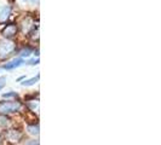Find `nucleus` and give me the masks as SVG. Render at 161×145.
<instances>
[{"mask_svg": "<svg viewBox=\"0 0 161 145\" xmlns=\"http://www.w3.org/2000/svg\"><path fill=\"white\" fill-rule=\"evenodd\" d=\"M39 63V59L36 58V59H32V61H28V64L31 65H34V64H38Z\"/></svg>", "mask_w": 161, "mask_h": 145, "instance_id": "4468645a", "label": "nucleus"}, {"mask_svg": "<svg viewBox=\"0 0 161 145\" xmlns=\"http://www.w3.org/2000/svg\"><path fill=\"white\" fill-rule=\"evenodd\" d=\"M16 50V44L10 40L0 41V59H5Z\"/></svg>", "mask_w": 161, "mask_h": 145, "instance_id": "f03ea898", "label": "nucleus"}, {"mask_svg": "<svg viewBox=\"0 0 161 145\" xmlns=\"http://www.w3.org/2000/svg\"><path fill=\"white\" fill-rule=\"evenodd\" d=\"M23 1H31V0H23Z\"/></svg>", "mask_w": 161, "mask_h": 145, "instance_id": "2eb2a0df", "label": "nucleus"}, {"mask_svg": "<svg viewBox=\"0 0 161 145\" xmlns=\"http://www.w3.org/2000/svg\"><path fill=\"white\" fill-rule=\"evenodd\" d=\"M32 52H33V51L31 50V48L27 47V48H24L23 51L21 52V56H22V57H25V58H28V57L32 55Z\"/></svg>", "mask_w": 161, "mask_h": 145, "instance_id": "9b49d317", "label": "nucleus"}, {"mask_svg": "<svg viewBox=\"0 0 161 145\" xmlns=\"http://www.w3.org/2000/svg\"><path fill=\"white\" fill-rule=\"evenodd\" d=\"M6 85V76H0V91Z\"/></svg>", "mask_w": 161, "mask_h": 145, "instance_id": "f8f14e48", "label": "nucleus"}, {"mask_svg": "<svg viewBox=\"0 0 161 145\" xmlns=\"http://www.w3.org/2000/svg\"><path fill=\"white\" fill-rule=\"evenodd\" d=\"M39 74L36 75V76H34V78H32V79H29V80H24L21 85L22 86H25V87H28V86H33V85H35L38 81H39Z\"/></svg>", "mask_w": 161, "mask_h": 145, "instance_id": "6e6552de", "label": "nucleus"}, {"mask_svg": "<svg viewBox=\"0 0 161 145\" xmlns=\"http://www.w3.org/2000/svg\"><path fill=\"white\" fill-rule=\"evenodd\" d=\"M16 34H17V25L14 23L8 24V25H6V27L3 29V35H4V38H6V39L14 38Z\"/></svg>", "mask_w": 161, "mask_h": 145, "instance_id": "7ed1b4c3", "label": "nucleus"}, {"mask_svg": "<svg viewBox=\"0 0 161 145\" xmlns=\"http://www.w3.org/2000/svg\"><path fill=\"white\" fill-rule=\"evenodd\" d=\"M8 140L18 142V140L21 139V133H19V132H17V131H15V129H11V131H8Z\"/></svg>", "mask_w": 161, "mask_h": 145, "instance_id": "423d86ee", "label": "nucleus"}, {"mask_svg": "<svg viewBox=\"0 0 161 145\" xmlns=\"http://www.w3.org/2000/svg\"><path fill=\"white\" fill-rule=\"evenodd\" d=\"M8 125H10V120L5 116V114H1L0 115V126L1 127H6Z\"/></svg>", "mask_w": 161, "mask_h": 145, "instance_id": "1a4fd4ad", "label": "nucleus"}, {"mask_svg": "<svg viewBox=\"0 0 161 145\" xmlns=\"http://www.w3.org/2000/svg\"><path fill=\"white\" fill-rule=\"evenodd\" d=\"M22 109V104L16 100H3L0 102V114H14Z\"/></svg>", "mask_w": 161, "mask_h": 145, "instance_id": "f257e3e1", "label": "nucleus"}, {"mask_svg": "<svg viewBox=\"0 0 161 145\" xmlns=\"http://www.w3.org/2000/svg\"><path fill=\"white\" fill-rule=\"evenodd\" d=\"M18 94H17L16 92H14V91H11L10 93H5V94H3V97L4 98H11V97H17Z\"/></svg>", "mask_w": 161, "mask_h": 145, "instance_id": "ddd939ff", "label": "nucleus"}, {"mask_svg": "<svg viewBox=\"0 0 161 145\" xmlns=\"http://www.w3.org/2000/svg\"><path fill=\"white\" fill-rule=\"evenodd\" d=\"M40 128H39V125H29V126H27V132L29 133V134H32V136H39V132Z\"/></svg>", "mask_w": 161, "mask_h": 145, "instance_id": "0eeeda50", "label": "nucleus"}, {"mask_svg": "<svg viewBox=\"0 0 161 145\" xmlns=\"http://www.w3.org/2000/svg\"><path fill=\"white\" fill-rule=\"evenodd\" d=\"M28 105L29 106H32V109L35 111V109H36V111L39 110V102L38 100H32V102H28Z\"/></svg>", "mask_w": 161, "mask_h": 145, "instance_id": "9d476101", "label": "nucleus"}, {"mask_svg": "<svg viewBox=\"0 0 161 145\" xmlns=\"http://www.w3.org/2000/svg\"><path fill=\"white\" fill-rule=\"evenodd\" d=\"M11 15V8L10 6H1L0 8V22H5Z\"/></svg>", "mask_w": 161, "mask_h": 145, "instance_id": "39448f33", "label": "nucleus"}, {"mask_svg": "<svg viewBox=\"0 0 161 145\" xmlns=\"http://www.w3.org/2000/svg\"><path fill=\"white\" fill-rule=\"evenodd\" d=\"M24 64V61L23 58H15V59H12V61H10L8 63L6 64H4V69H6V70H12V69H16L18 67H21V65Z\"/></svg>", "mask_w": 161, "mask_h": 145, "instance_id": "20e7f679", "label": "nucleus"}]
</instances>
